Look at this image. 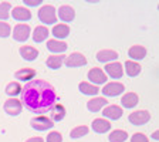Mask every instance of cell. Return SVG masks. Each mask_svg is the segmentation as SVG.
Masks as SVG:
<instances>
[{"label":"cell","mask_w":159,"mask_h":142,"mask_svg":"<svg viewBox=\"0 0 159 142\" xmlns=\"http://www.w3.org/2000/svg\"><path fill=\"white\" fill-rule=\"evenodd\" d=\"M48 37V30L44 26H37L33 31V40L36 43H41Z\"/></svg>","instance_id":"cell-19"},{"label":"cell","mask_w":159,"mask_h":142,"mask_svg":"<svg viewBox=\"0 0 159 142\" xmlns=\"http://www.w3.org/2000/svg\"><path fill=\"white\" fill-rule=\"evenodd\" d=\"M88 134V126H77V128H74L73 131H71V134H70V136L73 139H77V138H81V136L87 135Z\"/></svg>","instance_id":"cell-30"},{"label":"cell","mask_w":159,"mask_h":142,"mask_svg":"<svg viewBox=\"0 0 159 142\" xmlns=\"http://www.w3.org/2000/svg\"><path fill=\"white\" fill-rule=\"evenodd\" d=\"M53 34L57 39H66L70 34V27L67 24H57L53 29Z\"/></svg>","instance_id":"cell-23"},{"label":"cell","mask_w":159,"mask_h":142,"mask_svg":"<svg viewBox=\"0 0 159 142\" xmlns=\"http://www.w3.org/2000/svg\"><path fill=\"white\" fill-rule=\"evenodd\" d=\"M56 91L44 80H33L21 88V101L27 109L36 114L48 112L56 107Z\"/></svg>","instance_id":"cell-1"},{"label":"cell","mask_w":159,"mask_h":142,"mask_svg":"<svg viewBox=\"0 0 159 142\" xmlns=\"http://www.w3.org/2000/svg\"><path fill=\"white\" fill-rule=\"evenodd\" d=\"M126 138H128V134L125 131H121V129H115L111 132L109 135V142H125Z\"/></svg>","instance_id":"cell-26"},{"label":"cell","mask_w":159,"mask_h":142,"mask_svg":"<svg viewBox=\"0 0 159 142\" xmlns=\"http://www.w3.org/2000/svg\"><path fill=\"white\" fill-rule=\"evenodd\" d=\"M31 126H33L34 129H37V131H46V129H50L53 128V121L50 118H47V117H37V118H33L31 119Z\"/></svg>","instance_id":"cell-4"},{"label":"cell","mask_w":159,"mask_h":142,"mask_svg":"<svg viewBox=\"0 0 159 142\" xmlns=\"http://www.w3.org/2000/svg\"><path fill=\"white\" fill-rule=\"evenodd\" d=\"M63 61H64L63 56H50L47 58V67L53 70H58L61 67V64H63Z\"/></svg>","instance_id":"cell-27"},{"label":"cell","mask_w":159,"mask_h":142,"mask_svg":"<svg viewBox=\"0 0 159 142\" xmlns=\"http://www.w3.org/2000/svg\"><path fill=\"white\" fill-rule=\"evenodd\" d=\"M39 19L46 24H54L57 21L56 9L53 6H43L39 10Z\"/></svg>","instance_id":"cell-2"},{"label":"cell","mask_w":159,"mask_h":142,"mask_svg":"<svg viewBox=\"0 0 159 142\" xmlns=\"http://www.w3.org/2000/svg\"><path fill=\"white\" fill-rule=\"evenodd\" d=\"M20 93H21V87H20L19 83H10L9 85L6 87V94L10 97L19 95Z\"/></svg>","instance_id":"cell-29"},{"label":"cell","mask_w":159,"mask_h":142,"mask_svg":"<svg viewBox=\"0 0 159 142\" xmlns=\"http://www.w3.org/2000/svg\"><path fill=\"white\" fill-rule=\"evenodd\" d=\"M66 117V108L63 105H56L53 108V112H51V118L53 121H61V119Z\"/></svg>","instance_id":"cell-28"},{"label":"cell","mask_w":159,"mask_h":142,"mask_svg":"<svg viewBox=\"0 0 159 142\" xmlns=\"http://www.w3.org/2000/svg\"><path fill=\"white\" fill-rule=\"evenodd\" d=\"M105 71L109 77L112 78H121L124 74V70H122V66L119 63H109L105 66Z\"/></svg>","instance_id":"cell-12"},{"label":"cell","mask_w":159,"mask_h":142,"mask_svg":"<svg viewBox=\"0 0 159 142\" xmlns=\"http://www.w3.org/2000/svg\"><path fill=\"white\" fill-rule=\"evenodd\" d=\"M78 89L83 94H85V95H95V94H98V91H99L98 87H97V85H91L89 83H80Z\"/></svg>","instance_id":"cell-25"},{"label":"cell","mask_w":159,"mask_h":142,"mask_svg":"<svg viewBox=\"0 0 159 142\" xmlns=\"http://www.w3.org/2000/svg\"><path fill=\"white\" fill-rule=\"evenodd\" d=\"M14 77H16L17 80H21V81H29V80L36 77V71H34L33 68H21V70H19V71H16Z\"/></svg>","instance_id":"cell-22"},{"label":"cell","mask_w":159,"mask_h":142,"mask_svg":"<svg viewBox=\"0 0 159 142\" xmlns=\"http://www.w3.org/2000/svg\"><path fill=\"white\" fill-rule=\"evenodd\" d=\"M151 119V114L148 111H136L129 115V122L134 125H143Z\"/></svg>","instance_id":"cell-6"},{"label":"cell","mask_w":159,"mask_h":142,"mask_svg":"<svg viewBox=\"0 0 159 142\" xmlns=\"http://www.w3.org/2000/svg\"><path fill=\"white\" fill-rule=\"evenodd\" d=\"M124 108H134L138 104V95L135 93H126L121 99Z\"/></svg>","instance_id":"cell-18"},{"label":"cell","mask_w":159,"mask_h":142,"mask_svg":"<svg viewBox=\"0 0 159 142\" xmlns=\"http://www.w3.org/2000/svg\"><path fill=\"white\" fill-rule=\"evenodd\" d=\"M67 44L64 41H58V40H48L47 41V48L51 53H64L67 50Z\"/></svg>","instance_id":"cell-17"},{"label":"cell","mask_w":159,"mask_h":142,"mask_svg":"<svg viewBox=\"0 0 159 142\" xmlns=\"http://www.w3.org/2000/svg\"><path fill=\"white\" fill-rule=\"evenodd\" d=\"M118 58V53L114 51V50H101L98 54H97V60L101 61V63H108V61H114V60Z\"/></svg>","instance_id":"cell-16"},{"label":"cell","mask_w":159,"mask_h":142,"mask_svg":"<svg viewBox=\"0 0 159 142\" xmlns=\"http://www.w3.org/2000/svg\"><path fill=\"white\" fill-rule=\"evenodd\" d=\"M128 54L134 60H142L146 56V48L143 46H132L129 48Z\"/></svg>","instance_id":"cell-21"},{"label":"cell","mask_w":159,"mask_h":142,"mask_svg":"<svg viewBox=\"0 0 159 142\" xmlns=\"http://www.w3.org/2000/svg\"><path fill=\"white\" fill-rule=\"evenodd\" d=\"M102 115L109 119H112V121H115V119H119L122 117V108L118 105H109L102 111Z\"/></svg>","instance_id":"cell-11"},{"label":"cell","mask_w":159,"mask_h":142,"mask_svg":"<svg viewBox=\"0 0 159 142\" xmlns=\"http://www.w3.org/2000/svg\"><path fill=\"white\" fill-rule=\"evenodd\" d=\"M125 71L129 77H136L141 73V66L135 61H125Z\"/></svg>","instance_id":"cell-24"},{"label":"cell","mask_w":159,"mask_h":142,"mask_svg":"<svg viewBox=\"0 0 159 142\" xmlns=\"http://www.w3.org/2000/svg\"><path fill=\"white\" fill-rule=\"evenodd\" d=\"M131 142H149L148 138H146L143 134H135V135H132V138H131Z\"/></svg>","instance_id":"cell-34"},{"label":"cell","mask_w":159,"mask_h":142,"mask_svg":"<svg viewBox=\"0 0 159 142\" xmlns=\"http://www.w3.org/2000/svg\"><path fill=\"white\" fill-rule=\"evenodd\" d=\"M67 67H83L87 64V58L80 53H73L66 58Z\"/></svg>","instance_id":"cell-8"},{"label":"cell","mask_w":159,"mask_h":142,"mask_svg":"<svg viewBox=\"0 0 159 142\" xmlns=\"http://www.w3.org/2000/svg\"><path fill=\"white\" fill-rule=\"evenodd\" d=\"M4 111L11 117L19 115L21 112V103H20V99H16V98L7 99L4 103Z\"/></svg>","instance_id":"cell-5"},{"label":"cell","mask_w":159,"mask_h":142,"mask_svg":"<svg viewBox=\"0 0 159 142\" xmlns=\"http://www.w3.org/2000/svg\"><path fill=\"white\" fill-rule=\"evenodd\" d=\"M58 17L63 21H73L74 17H75V11H74V9L71 6H61L58 9Z\"/></svg>","instance_id":"cell-14"},{"label":"cell","mask_w":159,"mask_h":142,"mask_svg":"<svg viewBox=\"0 0 159 142\" xmlns=\"http://www.w3.org/2000/svg\"><path fill=\"white\" fill-rule=\"evenodd\" d=\"M20 54H21V57H23L26 61H33V60H36L37 57H39L37 48H34V47H31V46H23L20 48Z\"/></svg>","instance_id":"cell-15"},{"label":"cell","mask_w":159,"mask_h":142,"mask_svg":"<svg viewBox=\"0 0 159 142\" xmlns=\"http://www.w3.org/2000/svg\"><path fill=\"white\" fill-rule=\"evenodd\" d=\"M88 78H89V81H93L94 84H104L107 81V76H105V73H104L101 68L89 70Z\"/></svg>","instance_id":"cell-10"},{"label":"cell","mask_w":159,"mask_h":142,"mask_svg":"<svg viewBox=\"0 0 159 142\" xmlns=\"http://www.w3.org/2000/svg\"><path fill=\"white\" fill-rule=\"evenodd\" d=\"M124 85L121 83H109L102 88V94L107 97H116L124 93Z\"/></svg>","instance_id":"cell-7"},{"label":"cell","mask_w":159,"mask_h":142,"mask_svg":"<svg viewBox=\"0 0 159 142\" xmlns=\"http://www.w3.org/2000/svg\"><path fill=\"white\" fill-rule=\"evenodd\" d=\"M30 27L27 24H17L13 30V39L16 41H20V43H24L27 39L30 37Z\"/></svg>","instance_id":"cell-3"},{"label":"cell","mask_w":159,"mask_h":142,"mask_svg":"<svg viewBox=\"0 0 159 142\" xmlns=\"http://www.w3.org/2000/svg\"><path fill=\"white\" fill-rule=\"evenodd\" d=\"M11 16L17 21H27V20L31 19V13H30V10L26 9V7H14L11 10Z\"/></svg>","instance_id":"cell-9"},{"label":"cell","mask_w":159,"mask_h":142,"mask_svg":"<svg viewBox=\"0 0 159 142\" xmlns=\"http://www.w3.org/2000/svg\"><path fill=\"white\" fill-rule=\"evenodd\" d=\"M152 138H153V139H158V138H159V132H158V131H155V132H153Z\"/></svg>","instance_id":"cell-37"},{"label":"cell","mask_w":159,"mask_h":142,"mask_svg":"<svg viewBox=\"0 0 159 142\" xmlns=\"http://www.w3.org/2000/svg\"><path fill=\"white\" fill-rule=\"evenodd\" d=\"M10 14V3L2 2L0 3V20H7Z\"/></svg>","instance_id":"cell-31"},{"label":"cell","mask_w":159,"mask_h":142,"mask_svg":"<svg viewBox=\"0 0 159 142\" xmlns=\"http://www.w3.org/2000/svg\"><path fill=\"white\" fill-rule=\"evenodd\" d=\"M47 142H63V136H61L60 132L53 131V132H50L47 135Z\"/></svg>","instance_id":"cell-33"},{"label":"cell","mask_w":159,"mask_h":142,"mask_svg":"<svg viewBox=\"0 0 159 142\" xmlns=\"http://www.w3.org/2000/svg\"><path fill=\"white\" fill-rule=\"evenodd\" d=\"M107 104H108V101H107L105 98H94V99H91V101H88L87 108H88L91 112H97V111H99L102 107H105Z\"/></svg>","instance_id":"cell-20"},{"label":"cell","mask_w":159,"mask_h":142,"mask_svg":"<svg viewBox=\"0 0 159 142\" xmlns=\"http://www.w3.org/2000/svg\"><path fill=\"white\" fill-rule=\"evenodd\" d=\"M24 4H26V6H40V4H41V2H40V0H37V2H29V0H24Z\"/></svg>","instance_id":"cell-35"},{"label":"cell","mask_w":159,"mask_h":142,"mask_svg":"<svg viewBox=\"0 0 159 142\" xmlns=\"http://www.w3.org/2000/svg\"><path fill=\"white\" fill-rule=\"evenodd\" d=\"M10 24H7L6 21H0V37H9L10 36Z\"/></svg>","instance_id":"cell-32"},{"label":"cell","mask_w":159,"mask_h":142,"mask_svg":"<svg viewBox=\"0 0 159 142\" xmlns=\"http://www.w3.org/2000/svg\"><path fill=\"white\" fill-rule=\"evenodd\" d=\"M26 142H44V141H43V138H39V136H36V138H30V139H27Z\"/></svg>","instance_id":"cell-36"},{"label":"cell","mask_w":159,"mask_h":142,"mask_svg":"<svg viewBox=\"0 0 159 142\" xmlns=\"http://www.w3.org/2000/svg\"><path fill=\"white\" fill-rule=\"evenodd\" d=\"M91 126H93V129L95 131V132L105 134V132H108V131H109V128H111V124H109L107 119L97 118V119H94V121H93Z\"/></svg>","instance_id":"cell-13"}]
</instances>
